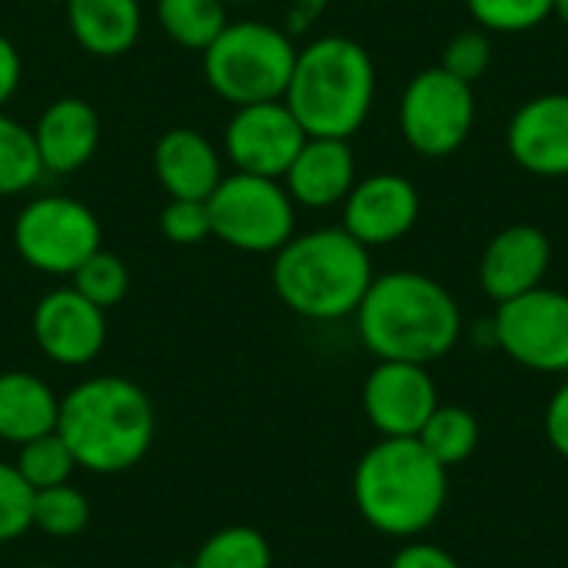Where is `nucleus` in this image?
Wrapping results in <instances>:
<instances>
[{"mask_svg": "<svg viewBox=\"0 0 568 568\" xmlns=\"http://www.w3.org/2000/svg\"><path fill=\"white\" fill-rule=\"evenodd\" d=\"M353 316L363 346L376 359L433 366L449 356L463 336L456 296L439 280L416 270L373 276Z\"/></svg>", "mask_w": 568, "mask_h": 568, "instance_id": "f257e3e1", "label": "nucleus"}, {"mask_svg": "<svg viewBox=\"0 0 568 568\" xmlns=\"http://www.w3.org/2000/svg\"><path fill=\"white\" fill-rule=\"evenodd\" d=\"M57 433L80 469L116 476L150 453L156 413L150 396L126 376H90L60 399Z\"/></svg>", "mask_w": 568, "mask_h": 568, "instance_id": "f03ea898", "label": "nucleus"}, {"mask_svg": "<svg viewBox=\"0 0 568 568\" xmlns=\"http://www.w3.org/2000/svg\"><path fill=\"white\" fill-rule=\"evenodd\" d=\"M273 290L280 303L313 323H336L359 310L373 283V250L343 226L293 233L273 253Z\"/></svg>", "mask_w": 568, "mask_h": 568, "instance_id": "7ed1b4c3", "label": "nucleus"}, {"mask_svg": "<svg viewBox=\"0 0 568 568\" xmlns=\"http://www.w3.org/2000/svg\"><path fill=\"white\" fill-rule=\"evenodd\" d=\"M306 136L353 140L376 103L373 53L343 33H326L296 50L293 77L283 93Z\"/></svg>", "mask_w": 568, "mask_h": 568, "instance_id": "20e7f679", "label": "nucleus"}, {"mask_svg": "<svg viewBox=\"0 0 568 568\" xmlns=\"http://www.w3.org/2000/svg\"><path fill=\"white\" fill-rule=\"evenodd\" d=\"M449 469L419 439H379L353 473V499L366 526L389 539H416L446 509Z\"/></svg>", "mask_w": 568, "mask_h": 568, "instance_id": "39448f33", "label": "nucleus"}, {"mask_svg": "<svg viewBox=\"0 0 568 568\" xmlns=\"http://www.w3.org/2000/svg\"><path fill=\"white\" fill-rule=\"evenodd\" d=\"M296 50V40L276 23L230 20L223 33L200 53L203 80L220 100L233 106L283 100Z\"/></svg>", "mask_w": 568, "mask_h": 568, "instance_id": "423d86ee", "label": "nucleus"}, {"mask_svg": "<svg viewBox=\"0 0 568 568\" xmlns=\"http://www.w3.org/2000/svg\"><path fill=\"white\" fill-rule=\"evenodd\" d=\"M206 210L213 236L240 253H276L296 233V203L273 176L233 170L210 193Z\"/></svg>", "mask_w": 568, "mask_h": 568, "instance_id": "0eeeda50", "label": "nucleus"}, {"mask_svg": "<svg viewBox=\"0 0 568 568\" xmlns=\"http://www.w3.org/2000/svg\"><path fill=\"white\" fill-rule=\"evenodd\" d=\"M476 90L466 80H456L439 63L409 77L399 97V133L406 146L426 160H446L476 126Z\"/></svg>", "mask_w": 568, "mask_h": 568, "instance_id": "6e6552de", "label": "nucleus"}, {"mask_svg": "<svg viewBox=\"0 0 568 568\" xmlns=\"http://www.w3.org/2000/svg\"><path fill=\"white\" fill-rule=\"evenodd\" d=\"M17 256L43 276H73V270L100 250V220L77 196L43 193L27 200L13 220Z\"/></svg>", "mask_w": 568, "mask_h": 568, "instance_id": "1a4fd4ad", "label": "nucleus"}, {"mask_svg": "<svg viewBox=\"0 0 568 568\" xmlns=\"http://www.w3.org/2000/svg\"><path fill=\"white\" fill-rule=\"evenodd\" d=\"M496 346L532 373H568V293L536 286L496 306Z\"/></svg>", "mask_w": 568, "mask_h": 568, "instance_id": "9d476101", "label": "nucleus"}, {"mask_svg": "<svg viewBox=\"0 0 568 568\" xmlns=\"http://www.w3.org/2000/svg\"><path fill=\"white\" fill-rule=\"evenodd\" d=\"M303 143L306 130L283 100L236 106L223 130V156L233 170L273 180H283Z\"/></svg>", "mask_w": 568, "mask_h": 568, "instance_id": "9b49d317", "label": "nucleus"}, {"mask_svg": "<svg viewBox=\"0 0 568 568\" xmlns=\"http://www.w3.org/2000/svg\"><path fill=\"white\" fill-rule=\"evenodd\" d=\"M439 406L429 366L379 359L363 383V413L386 439H416Z\"/></svg>", "mask_w": 568, "mask_h": 568, "instance_id": "f8f14e48", "label": "nucleus"}, {"mask_svg": "<svg viewBox=\"0 0 568 568\" xmlns=\"http://www.w3.org/2000/svg\"><path fill=\"white\" fill-rule=\"evenodd\" d=\"M423 200L409 176L403 173H369L356 180L343 200V230L366 250L393 246L413 233L419 223Z\"/></svg>", "mask_w": 568, "mask_h": 568, "instance_id": "ddd939ff", "label": "nucleus"}, {"mask_svg": "<svg viewBox=\"0 0 568 568\" xmlns=\"http://www.w3.org/2000/svg\"><path fill=\"white\" fill-rule=\"evenodd\" d=\"M33 339L57 366H87L106 343V313L73 286L50 290L33 306Z\"/></svg>", "mask_w": 568, "mask_h": 568, "instance_id": "4468645a", "label": "nucleus"}, {"mask_svg": "<svg viewBox=\"0 0 568 568\" xmlns=\"http://www.w3.org/2000/svg\"><path fill=\"white\" fill-rule=\"evenodd\" d=\"M509 160L539 180L568 176V93L552 90L526 100L506 126Z\"/></svg>", "mask_w": 568, "mask_h": 568, "instance_id": "2eb2a0df", "label": "nucleus"}, {"mask_svg": "<svg viewBox=\"0 0 568 568\" xmlns=\"http://www.w3.org/2000/svg\"><path fill=\"white\" fill-rule=\"evenodd\" d=\"M552 266V240L536 223L499 230L479 256V290L499 306L536 286H546Z\"/></svg>", "mask_w": 568, "mask_h": 568, "instance_id": "dca6fc26", "label": "nucleus"}, {"mask_svg": "<svg viewBox=\"0 0 568 568\" xmlns=\"http://www.w3.org/2000/svg\"><path fill=\"white\" fill-rule=\"evenodd\" d=\"M100 113L83 97L50 100L33 123V143L43 173L67 176L83 170L100 146Z\"/></svg>", "mask_w": 568, "mask_h": 568, "instance_id": "f3484780", "label": "nucleus"}, {"mask_svg": "<svg viewBox=\"0 0 568 568\" xmlns=\"http://www.w3.org/2000/svg\"><path fill=\"white\" fill-rule=\"evenodd\" d=\"M356 156L349 140L336 136H306L296 160L283 173V186L296 206L329 210L343 206L349 190L356 186Z\"/></svg>", "mask_w": 568, "mask_h": 568, "instance_id": "a211bd4d", "label": "nucleus"}, {"mask_svg": "<svg viewBox=\"0 0 568 568\" xmlns=\"http://www.w3.org/2000/svg\"><path fill=\"white\" fill-rule=\"evenodd\" d=\"M153 173L170 200H210L223 180V153L193 126H170L153 143Z\"/></svg>", "mask_w": 568, "mask_h": 568, "instance_id": "6ab92c4d", "label": "nucleus"}, {"mask_svg": "<svg viewBox=\"0 0 568 568\" xmlns=\"http://www.w3.org/2000/svg\"><path fill=\"white\" fill-rule=\"evenodd\" d=\"M63 10L70 37L100 60L130 53L143 33L140 0H67Z\"/></svg>", "mask_w": 568, "mask_h": 568, "instance_id": "aec40b11", "label": "nucleus"}, {"mask_svg": "<svg viewBox=\"0 0 568 568\" xmlns=\"http://www.w3.org/2000/svg\"><path fill=\"white\" fill-rule=\"evenodd\" d=\"M60 396L33 373H0V439L23 446L57 429Z\"/></svg>", "mask_w": 568, "mask_h": 568, "instance_id": "412c9836", "label": "nucleus"}, {"mask_svg": "<svg viewBox=\"0 0 568 568\" xmlns=\"http://www.w3.org/2000/svg\"><path fill=\"white\" fill-rule=\"evenodd\" d=\"M160 30L183 50L203 53L230 23L226 0H156Z\"/></svg>", "mask_w": 568, "mask_h": 568, "instance_id": "4be33fe9", "label": "nucleus"}, {"mask_svg": "<svg viewBox=\"0 0 568 568\" xmlns=\"http://www.w3.org/2000/svg\"><path fill=\"white\" fill-rule=\"evenodd\" d=\"M416 439L439 466L453 469V466H463L466 459H473V453L479 446V419L466 406L439 403Z\"/></svg>", "mask_w": 568, "mask_h": 568, "instance_id": "5701e85b", "label": "nucleus"}, {"mask_svg": "<svg viewBox=\"0 0 568 568\" xmlns=\"http://www.w3.org/2000/svg\"><path fill=\"white\" fill-rule=\"evenodd\" d=\"M43 176V163L33 143V126H23L0 110V196H20Z\"/></svg>", "mask_w": 568, "mask_h": 568, "instance_id": "b1692460", "label": "nucleus"}, {"mask_svg": "<svg viewBox=\"0 0 568 568\" xmlns=\"http://www.w3.org/2000/svg\"><path fill=\"white\" fill-rule=\"evenodd\" d=\"M190 568H273V549L260 529L226 526L196 549Z\"/></svg>", "mask_w": 568, "mask_h": 568, "instance_id": "393cba45", "label": "nucleus"}, {"mask_svg": "<svg viewBox=\"0 0 568 568\" xmlns=\"http://www.w3.org/2000/svg\"><path fill=\"white\" fill-rule=\"evenodd\" d=\"M30 523H33V529H40L50 539H73L90 523V503L70 483L50 486V489H37L33 493Z\"/></svg>", "mask_w": 568, "mask_h": 568, "instance_id": "a878e982", "label": "nucleus"}, {"mask_svg": "<svg viewBox=\"0 0 568 568\" xmlns=\"http://www.w3.org/2000/svg\"><path fill=\"white\" fill-rule=\"evenodd\" d=\"M17 473L27 479V486L37 493V489H50V486H63L70 483L77 459L70 453V446L63 443V436L53 429L40 439H30L23 446H17Z\"/></svg>", "mask_w": 568, "mask_h": 568, "instance_id": "bb28decb", "label": "nucleus"}, {"mask_svg": "<svg viewBox=\"0 0 568 568\" xmlns=\"http://www.w3.org/2000/svg\"><path fill=\"white\" fill-rule=\"evenodd\" d=\"M70 286H73L83 300H90L93 306H100V310L106 313L110 306L123 303V296H126V290H130V270H126V263H123L116 253H110V250L100 246L97 253H90V256L73 270Z\"/></svg>", "mask_w": 568, "mask_h": 568, "instance_id": "cd10ccee", "label": "nucleus"}, {"mask_svg": "<svg viewBox=\"0 0 568 568\" xmlns=\"http://www.w3.org/2000/svg\"><path fill=\"white\" fill-rule=\"evenodd\" d=\"M466 10L486 33H529L552 17V0H466Z\"/></svg>", "mask_w": 568, "mask_h": 568, "instance_id": "c85d7f7f", "label": "nucleus"}, {"mask_svg": "<svg viewBox=\"0 0 568 568\" xmlns=\"http://www.w3.org/2000/svg\"><path fill=\"white\" fill-rule=\"evenodd\" d=\"M439 67L453 73L456 80H466L476 87L493 67V33H486L483 27L459 30L456 37H449Z\"/></svg>", "mask_w": 568, "mask_h": 568, "instance_id": "c756f323", "label": "nucleus"}, {"mask_svg": "<svg viewBox=\"0 0 568 568\" xmlns=\"http://www.w3.org/2000/svg\"><path fill=\"white\" fill-rule=\"evenodd\" d=\"M30 513H33V489L27 486V479L17 473L13 463L0 459V542H13L27 529H33Z\"/></svg>", "mask_w": 568, "mask_h": 568, "instance_id": "7c9ffc66", "label": "nucleus"}, {"mask_svg": "<svg viewBox=\"0 0 568 568\" xmlns=\"http://www.w3.org/2000/svg\"><path fill=\"white\" fill-rule=\"evenodd\" d=\"M160 233L173 246H200L213 236L206 200H166L160 210Z\"/></svg>", "mask_w": 568, "mask_h": 568, "instance_id": "2f4dec72", "label": "nucleus"}, {"mask_svg": "<svg viewBox=\"0 0 568 568\" xmlns=\"http://www.w3.org/2000/svg\"><path fill=\"white\" fill-rule=\"evenodd\" d=\"M389 568H463L456 562V556H449L446 549L439 546H429V542H409L403 546Z\"/></svg>", "mask_w": 568, "mask_h": 568, "instance_id": "473e14b6", "label": "nucleus"}, {"mask_svg": "<svg viewBox=\"0 0 568 568\" xmlns=\"http://www.w3.org/2000/svg\"><path fill=\"white\" fill-rule=\"evenodd\" d=\"M546 439L559 456L568 459V379L552 393L546 406Z\"/></svg>", "mask_w": 568, "mask_h": 568, "instance_id": "72a5a7b5", "label": "nucleus"}, {"mask_svg": "<svg viewBox=\"0 0 568 568\" xmlns=\"http://www.w3.org/2000/svg\"><path fill=\"white\" fill-rule=\"evenodd\" d=\"M326 7H329V0H290L286 3V17H283V30L293 40L303 37V33H310L323 20Z\"/></svg>", "mask_w": 568, "mask_h": 568, "instance_id": "f704fd0d", "label": "nucleus"}, {"mask_svg": "<svg viewBox=\"0 0 568 568\" xmlns=\"http://www.w3.org/2000/svg\"><path fill=\"white\" fill-rule=\"evenodd\" d=\"M20 77H23V60H20V50L10 37L0 33V110L10 103V97L17 93L20 87Z\"/></svg>", "mask_w": 568, "mask_h": 568, "instance_id": "c9c22d12", "label": "nucleus"}, {"mask_svg": "<svg viewBox=\"0 0 568 568\" xmlns=\"http://www.w3.org/2000/svg\"><path fill=\"white\" fill-rule=\"evenodd\" d=\"M552 17H559L562 27L568 30V0H552Z\"/></svg>", "mask_w": 568, "mask_h": 568, "instance_id": "e433bc0d", "label": "nucleus"}, {"mask_svg": "<svg viewBox=\"0 0 568 568\" xmlns=\"http://www.w3.org/2000/svg\"><path fill=\"white\" fill-rule=\"evenodd\" d=\"M226 3H256V0H226Z\"/></svg>", "mask_w": 568, "mask_h": 568, "instance_id": "4c0bfd02", "label": "nucleus"}, {"mask_svg": "<svg viewBox=\"0 0 568 568\" xmlns=\"http://www.w3.org/2000/svg\"><path fill=\"white\" fill-rule=\"evenodd\" d=\"M43 3H67V0H43Z\"/></svg>", "mask_w": 568, "mask_h": 568, "instance_id": "58836bf2", "label": "nucleus"}, {"mask_svg": "<svg viewBox=\"0 0 568 568\" xmlns=\"http://www.w3.org/2000/svg\"><path fill=\"white\" fill-rule=\"evenodd\" d=\"M23 568H57V566H23Z\"/></svg>", "mask_w": 568, "mask_h": 568, "instance_id": "ea45409f", "label": "nucleus"}, {"mask_svg": "<svg viewBox=\"0 0 568 568\" xmlns=\"http://www.w3.org/2000/svg\"><path fill=\"white\" fill-rule=\"evenodd\" d=\"M166 568H190V566H166Z\"/></svg>", "mask_w": 568, "mask_h": 568, "instance_id": "a19ab883", "label": "nucleus"}]
</instances>
